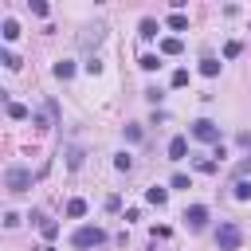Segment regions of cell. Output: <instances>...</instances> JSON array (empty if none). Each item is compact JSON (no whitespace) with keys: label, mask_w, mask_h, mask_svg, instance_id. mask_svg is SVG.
<instances>
[{"label":"cell","mask_w":251,"mask_h":251,"mask_svg":"<svg viewBox=\"0 0 251 251\" xmlns=\"http://www.w3.org/2000/svg\"><path fill=\"white\" fill-rule=\"evenodd\" d=\"M239 243H243L239 224H220V231H216V247H220V251H239Z\"/></svg>","instance_id":"obj_1"},{"label":"cell","mask_w":251,"mask_h":251,"mask_svg":"<svg viewBox=\"0 0 251 251\" xmlns=\"http://www.w3.org/2000/svg\"><path fill=\"white\" fill-rule=\"evenodd\" d=\"M4 188H8V192H27V188H31V173H27L24 165H12V169L4 173Z\"/></svg>","instance_id":"obj_2"},{"label":"cell","mask_w":251,"mask_h":251,"mask_svg":"<svg viewBox=\"0 0 251 251\" xmlns=\"http://www.w3.org/2000/svg\"><path fill=\"white\" fill-rule=\"evenodd\" d=\"M71 243L82 247V251H86V247H102V243H106V231H102V227H78V231L71 235Z\"/></svg>","instance_id":"obj_3"},{"label":"cell","mask_w":251,"mask_h":251,"mask_svg":"<svg viewBox=\"0 0 251 251\" xmlns=\"http://www.w3.org/2000/svg\"><path fill=\"white\" fill-rule=\"evenodd\" d=\"M102 39H106V24H86V27H82V35H78V43H82L86 51H90V47H98Z\"/></svg>","instance_id":"obj_4"},{"label":"cell","mask_w":251,"mask_h":251,"mask_svg":"<svg viewBox=\"0 0 251 251\" xmlns=\"http://www.w3.org/2000/svg\"><path fill=\"white\" fill-rule=\"evenodd\" d=\"M192 137L196 141H220V126L208 122V118H200V122H192Z\"/></svg>","instance_id":"obj_5"},{"label":"cell","mask_w":251,"mask_h":251,"mask_svg":"<svg viewBox=\"0 0 251 251\" xmlns=\"http://www.w3.org/2000/svg\"><path fill=\"white\" fill-rule=\"evenodd\" d=\"M184 220H188L192 227H204V224H208V208H204V204H192V208L184 212Z\"/></svg>","instance_id":"obj_6"},{"label":"cell","mask_w":251,"mask_h":251,"mask_svg":"<svg viewBox=\"0 0 251 251\" xmlns=\"http://www.w3.org/2000/svg\"><path fill=\"white\" fill-rule=\"evenodd\" d=\"M184 153H188V141L184 137H173L169 141V161H184Z\"/></svg>","instance_id":"obj_7"},{"label":"cell","mask_w":251,"mask_h":251,"mask_svg":"<svg viewBox=\"0 0 251 251\" xmlns=\"http://www.w3.org/2000/svg\"><path fill=\"white\" fill-rule=\"evenodd\" d=\"M145 200H149V204H157V208H161V204H165V200H169V188H161V184H153V188H145Z\"/></svg>","instance_id":"obj_8"},{"label":"cell","mask_w":251,"mask_h":251,"mask_svg":"<svg viewBox=\"0 0 251 251\" xmlns=\"http://www.w3.org/2000/svg\"><path fill=\"white\" fill-rule=\"evenodd\" d=\"M184 51V43L176 39V35H169V39H161V55H180Z\"/></svg>","instance_id":"obj_9"},{"label":"cell","mask_w":251,"mask_h":251,"mask_svg":"<svg viewBox=\"0 0 251 251\" xmlns=\"http://www.w3.org/2000/svg\"><path fill=\"white\" fill-rule=\"evenodd\" d=\"M220 67H224V63H220V59H212V55H208V59H200V75H208V78H216V75H220Z\"/></svg>","instance_id":"obj_10"},{"label":"cell","mask_w":251,"mask_h":251,"mask_svg":"<svg viewBox=\"0 0 251 251\" xmlns=\"http://www.w3.org/2000/svg\"><path fill=\"white\" fill-rule=\"evenodd\" d=\"M71 75H75V63H71V59H59V63H55V78H63V82H67Z\"/></svg>","instance_id":"obj_11"},{"label":"cell","mask_w":251,"mask_h":251,"mask_svg":"<svg viewBox=\"0 0 251 251\" xmlns=\"http://www.w3.org/2000/svg\"><path fill=\"white\" fill-rule=\"evenodd\" d=\"M8 118H16V122H24V118H31V110H27L24 102H8Z\"/></svg>","instance_id":"obj_12"},{"label":"cell","mask_w":251,"mask_h":251,"mask_svg":"<svg viewBox=\"0 0 251 251\" xmlns=\"http://www.w3.org/2000/svg\"><path fill=\"white\" fill-rule=\"evenodd\" d=\"M165 24H169L173 31H184V27H188V16H184V12H173V16L165 20Z\"/></svg>","instance_id":"obj_13"},{"label":"cell","mask_w":251,"mask_h":251,"mask_svg":"<svg viewBox=\"0 0 251 251\" xmlns=\"http://www.w3.org/2000/svg\"><path fill=\"white\" fill-rule=\"evenodd\" d=\"M0 35H4L8 43H12V39L20 35V24H16V20H4V24H0Z\"/></svg>","instance_id":"obj_14"},{"label":"cell","mask_w":251,"mask_h":251,"mask_svg":"<svg viewBox=\"0 0 251 251\" xmlns=\"http://www.w3.org/2000/svg\"><path fill=\"white\" fill-rule=\"evenodd\" d=\"M67 216H71V220H78V216H86V200H78V196H75V200L67 204Z\"/></svg>","instance_id":"obj_15"},{"label":"cell","mask_w":251,"mask_h":251,"mask_svg":"<svg viewBox=\"0 0 251 251\" xmlns=\"http://www.w3.org/2000/svg\"><path fill=\"white\" fill-rule=\"evenodd\" d=\"M35 220H39V231H43L47 239H55V235H59V224H55V220H43V216H35Z\"/></svg>","instance_id":"obj_16"},{"label":"cell","mask_w":251,"mask_h":251,"mask_svg":"<svg viewBox=\"0 0 251 251\" xmlns=\"http://www.w3.org/2000/svg\"><path fill=\"white\" fill-rule=\"evenodd\" d=\"M137 31H141L145 39H153V35H157V20H149V16H145V20L137 24Z\"/></svg>","instance_id":"obj_17"},{"label":"cell","mask_w":251,"mask_h":251,"mask_svg":"<svg viewBox=\"0 0 251 251\" xmlns=\"http://www.w3.org/2000/svg\"><path fill=\"white\" fill-rule=\"evenodd\" d=\"M78 165H82V149L71 145V149H67V169H78Z\"/></svg>","instance_id":"obj_18"},{"label":"cell","mask_w":251,"mask_h":251,"mask_svg":"<svg viewBox=\"0 0 251 251\" xmlns=\"http://www.w3.org/2000/svg\"><path fill=\"white\" fill-rule=\"evenodd\" d=\"M114 169H118V173H129V169H133V157H129V153H118V157H114Z\"/></svg>","instance_id":"obj_19"},{"label":"cell","mask_w":251,"mask_h":251,"mask_svg":"<svg viewBox=\"0 0 251 251\" xmlns=\"http://www.w3.org/2000/svg\"><path fill=\"white\" fill-rule=\"evenodd\" d=\"M235 200H251V180H235Z\"/></svg>","instance_id":"obj_20"},{"label":"cell","mask_w":251,"mask_h":251,"mask_svg":"<svg viewBox=\"0 0 251 251\" xmlns=\"http://www.w3.org/2000/svg\"><path fill=\"white\" fill-rule=\"evenodd\" d=\"M239 51H243V43H239V39H231V43H227V47H224V59H235V55H239Z\"/></svg>","instance_id":"obj_21"},{"label":"cell","mask_w":251,"mask_h":251,"mask_svg":"<svg viewBox=\"0 0 251 251\" xmlns=\"http://www.w3.org/2000/svg\"><path fill=\"white\" fill-rule=\"evenodd\" d=\"M0 63H4V67H8V71H16V67H20V59H16V55H12V51H0Z\"/></svg>","instance_id":"obj_22"},{"label":"cell","mask_w":251,"mask_h":251,"mask_svg":"<svg viewBox=\"0 0 251 251\" xmlns=\"http://www.w3.org/2000/svg\"><path fill=\"white\" fill-rule=\"evenodd\" d=\"M141 67H145V71H157L161 59H157V55H141Z\"/></svg>","instance_id":"obj_23"},{"label":"cell","mask_w":251,"mask_h":251,"mask_svg":"<svg viewBox=\"0 0 251 251\" xmlns=\"http://www.w3.org/2000/svg\"><path fill=\"white\" fill-rule=\"evenodd\" d=\"M196 169H200V173H216V161H208V157H200V161H196Z\"/></svg>","instance_id":"obj_24"},{"label":"cell","mask_w":251,"mask_h":251,"mask_svg":"<svg viewBox=\"0 0 251 251\" xmlns=\"http://www.w3.org/2000/svg\"><path fill=\"white\" fill-rule=\"evenodd\" d=\"M31 12H35V16H47V12H51V8H47V4H43V0H31Z\"/></svg>","instance_id":"obj_25"},{"label":"cell","mask_w":251,"mask_h":251,"mask_svg":"<svg viewBox=\"0 0 251 251\" xmlns=\"http://www.w3.org/2000/svg\"><path fill=\"white\" fill-rule=\"evenodd\" d=\"M173 86H188V71H176L173 75Z\"/></svg>","instance_id":"obj_26"},{"label":"cell","mask_w":251,"mask_h":251,"mask_svg":"<svg viewBox=\"0 0 251 251\" xmlns=\"http://www.w3.org/2000/svg\"><path fill=\"white\" fill-rule=\"evenodd\" d=\"M126 137L129 141H141V126H126Z\"/></svg>","instance_id":"obj_27"},{"label":"cell","mask_w":251,"mask_h":251,"mask_svg":"<svg viewBox=\"0 0 251 251\" xmlns=\"http://www.w3.org/2000/svg\"><path fill=\"white\" fill-rule=\"evenodd\" d=\"M35 251H55V247H51V243H43V247H35Z\"/></svg>","instance_id":"obj_28"}]
</instances>
